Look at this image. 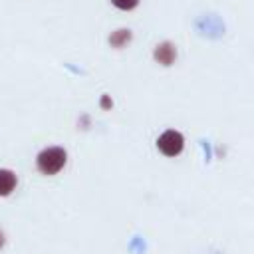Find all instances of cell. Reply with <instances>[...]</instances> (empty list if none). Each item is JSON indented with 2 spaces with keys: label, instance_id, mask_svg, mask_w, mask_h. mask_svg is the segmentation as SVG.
Instances as JSON below:
<instances>
[{
  "label": "cell",
  "instance_id": "cell-1",
  "mask_svg": "<svg viewBox=\"0 0 254 254\" xmlns=\"http://www.w3.org/2000/svg\"><path fill=\"white\" fill-rule=\"evenodd\" d=\"M67 161V153L64 147H46L36 157V167L42 175H58Z\"/></svg>",
  "mask_w": 254,
  "mask_h": 254
},
{
  "label": "cell",
  "instance_id": "cell-3",
  "mask_svg": "<svg viewBox=\"0 0 254 254\" xmlns=\"http://www.w3.org/2000/svg\"><path fill=\"white\" fill-rule=\"evenodd\" d=\"M153 58L161 65H173L175 60H177V48L173 46V42H161V44L155 46Z\"/></svg>",
  "mask_w": 254,
  "mask_h": 254
},
{
  "label": "cell",
  "instance_id": "cell-2",
  "mask_svg": "<svg viewBox=\"0 0 254 254\" xmlns=\"http://www.w3.org/2000/svg\"><path fill=\"white\" fill-rule=\"evenodd\" d=\"M183 147H185V137L177 129H167L157 139V149L165 157H177V155H181L183 153Z\"/></svg>",
  "mask_w": 254,
  "mask_h": 254
},
{
  "label": "cell",
  "instance_id": "cell-4",
  "mask_svg": "<svg viewBox=\"0 0 254 254\" xmlns=\"http://www.w3.org/2000/svg\"><path fill=\"white\" fill-rule=\"evenodd\" d=\"M16 185H18V177L8 169H0V196L12 194Z\"/></svg>",
  "mask_w": 254,
  "mask_h": 254
},
{
  "label": "cell",
  "instance_id": "cell-7",
  "mask_svg": "<svg viewBox=\"0 0 254 254\" xmlns=\"http://www.w3.org/2000/svg\"><path fill=\"white\" fill-rule=\"evenodd\" d=\"M101 99H103V109H109V103H107V101H109V99H107V95H103V97H101Z\"/></svg>",
  "mask_w": 254,
  "mask_h": 254
},
{
  "label": "cell",
  "instance_id": "cell-5",
  "mask_svg": "<svg viewBox=\"0 0 254 254\" xmlns=\"http://www.w3.org/2000/svg\"><path fill=\"white\" fill-rule=\"evenodd\" d=\"M131 42V32L129 30H117L109 36V44L113 48H125Z\"/></svg>",
  "mask_w": 254,
  "mask_h": 254
},
{
  "label": "cell",
  "instance_id": "cell-8",
  "mask_svg": "<svg viewBox=\"0 0 254 254\" xmlns=\"http://www.w3.org/2000/svg\"><path fill=\"white\" fill-rule=\"evenodd\" d=\"M4 246V234H2V230H0V248Z\"/></svg>",
  "mask_w": 254,
  "mask_h": 254
},
{
  "label": "cell",
  "instance_id": "cell-6",
  "mask_svg": "<svg viewBox=\"0 0 254 254\" xmlns=\"http://www.w3.org/2000/svg\"><path fill=\"white\" fill-rule=\"evenodd\" d=\"M111 4L119 10H123V12H129L139 4V0H111Z\"/></svg>",
  "mask_w": 254,
  "mask_h": 254
}]
</instances>
